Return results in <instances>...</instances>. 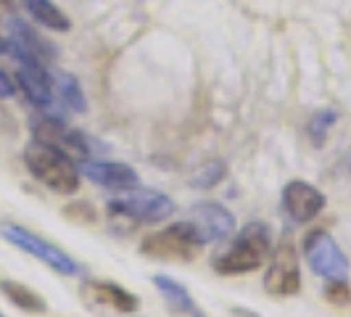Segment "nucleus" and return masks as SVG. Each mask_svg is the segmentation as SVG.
<instances>
[{
    "instance_id": "8",
    "label": "nucleus",
    "mask_w": 351,
    "mask_h": 317,
    "mask_svg": "<svg viewBox=\"0 0 351 317\" xmlns=\"http://www.w3.org/2000/svg\"><path fill=\"white\" fill-rule=\"evenodd\" d=\"M264 288L275 296H293L301 288V270H299V254L296 246L288 235H282L280 244L272 251V259L264 275Z\"/></svg>"
},
{
    "instance_id": "23",
    "label": "nucleus",
    "mask_w": 351,
    "mask_h": 317,
    "mask_svg": "<svg viewBox=\"0 0 351 317\" xmlns=\"http://www.w3.org/2000/svg\"><path fill=\"white\" fill-rule=\"evenodd\" d=\"M8 53V37L0 35V56H5Z\"/></svg>"
},
{
    "instance_id": "3",
    "label": "nucleus",
    "mask_w": 351,
    "mask_h": 317,
    "mask_svg": "<svg viewBox=\"0 0 351 317\" xmlns=\"http://www.w3.org/2000/svg\"><path fill=\"white\" fill-rule=\"evenodd\" d=\"M108 214L111 217H122L127 222H148L156 225L164 222L175 214V201L169 196L158 193V191H132L124 198H111L108 201Z\"/></svg>"
},
{
    "instance_id": "13",
    "label": "nucleus",
    "mask_w": 351,
    "mask_h": 317,
    "mask_svg": "<svg viewBox=\"0 0 351 317\" xmlns=\"http://www.w3.org/2000/svg\"><path fill=\"white\" fill-rule=\"evenodd\" d=\"M8 43L11 45H16L19 51L29 53V56H35L37 61H51V58H56V48H53L51 43L45 40L43 35H37L35 30L24 21V19H8Z\"/></svg>"
},
{
    "instance_id": "2",
    "label": "nucleus",
    "mask_w": 351,
    "mask_h": 317,
    "mask_svg": "<svg viewBox=\"0 0 351 317\" xmlns=\"http://www.w3.org/2000/svg\"><path fill=\"white\" fill-rule=\"evenodd\" d=\"M272 248V233L264 222H248L225 251L214 257V272L217 275H246L256 272Z\"/></svg>"
},
{
    "instance_id": "15",
    "label": "nucleus",
    "mask_w": 351,
    "mask_h": 317,
    "mask_svg": "<svg viewBox=\"0 0 351 317\" xmlns=\"http://www.w3.org/2000/svg\"><path fill=\"white\" fill-rule=\"evenodd\" d=\"M154 285L158 288V294L164 296L167 307H169L172 312L188 315V317H204V312L198 309L195 299L188 294V288L180 285L175 278H169V275H154Z\"/></svg>"
},
{
    "instance_id": "5",
    "label": "nucleus",
    "mask_w": 351,
    "mask_h": 317,
    "mask_svg": "<svg viewBox=\"0 0 351 317\" xmlns=\"http://www.w3.org/2000/svg\"><path fill=\"white\" fill-rule=\"evenodd\" d=\"M304 257L312 267V272L328 281H346L349 275V259L341 246L325 230H309L304 238Z\"/></svg>"
},
{
    "instance_id": "4",
    "label": "nucleus",
    "mask_w": 351,
    "mask_h": 317,
    "mask_svg": "<svg viewBox=\"0 0 351 317\" xmlns=\"http://www.w3.org/2000/svg\"><path fill=\"white\" fill-rule=\"evenodd\" d=\"M198 248H201V241L195 238L193 228L188 222L167 225V228L145 235L141 244V251L145 257L172 259V262H188V259H193Z\"/></svg>"
},
{
    "instance_id": "11",
    "label": "nucleus",
    "mask_w": 351,
    "mask_h": 317,
    "mask_svg": "<svg viewBox=\"0 0 351 317\" xmlns=\"http://www.w3.org/2000/svg\"><path fill=\"white\" fill-rule=\"evenodd\" d=\"M325 193L317 191L315 185L304 183V180H291L282 188V209L285 214L296 222V225H306L312 222L319 211L325 209Z\"/></svg>"
},
{
    "instance_id": "19",
    "label": "nucleus",
    "mask_w": 351,
    "mask_h": 317,
    "mask_svg": "<svg viewBox=\"0 0 351 317\" xmlns=\"http://www.w3.org/2000/svg\"><path fill=\"white\" fill-rule=\"evenodd\" d=\"M333 124H335L333 108H319V111H315L309 124H306V132H309L312 143H315V145H322V143L328 141V132H330Z\"/></svg>"
},
{
    "instance_id": "10",
    "label": "nucleus",
    "mask_w": 351,
    "mask_h": 317,
    "mask_svg": "<svg viewBox=\"0 0 351 317\" xmlns=\"http://www.w3.org/2000/svg\"><path fill=\"white\" fill-rule=\"evenodd\" d=\"M185 222L193 228L195 238L201 241V246L204 244H219V241H225L230 233L235 230L232 211L228 207H222V204H217V201L198 204Z\"/></svg>"
},
{
    "instance_id": "21",
    "label": "nucleus",
    "mask_w": 351,
    "mask_h": 317,
    "mask_svg": "<svg viewBox=\"0 0 351 317\" xmlns=\"http://www.w3.org/2000/svg\"><path fill=\"white\" fill-rule=\"evenodd\" d=\"M325 299L338 307H346L351 301V288L346 285V281H328L325 285Z\"/></svg>"
},
{
    "instance_id": "25",
    "label": "nucleus",
    "mask_w": 351,
    "mask_h": 317,
    "mask_svg": "<svg viewBox=\"0 0 351 317\" xmlns=\"http://www.w3.org/2000/svg\"><path fill=\"white\" fill-rule=\"evenodd\" d=\"M0 317H5V315H3V312H0Z\"/></svg>"
},
{
    "instance_id": "7",
    "label": "nucleus",
    "mask_w": 351,
    "mask_h": 317,
    "mask_svg": "<svg viewBox=\"0 0 351 317\" xmlns=\"http://www.w3.org/2000/svg\"><path fill=\"white\" fill-rule=\"evenodd\" d=\"M0 235H3L5 241H11L16 248L37 257L40 262H45L51 270H56L58 275H77V272H80V264L74 262L66 251H61L58 246L48 244L45 238L35 235L32 230L21 228V225H3V228H0Z\"/></svg>"
},
{
    "instance_id": "24",
    "label": "nucleus",
    "mask_w": 351,
    "mask_h": 317,
    "mask_svg": "<svg viewBox=\"0 0 351 317\" xmlns=\"http://www.w3.org/2000/svg\"><path fill=\"white\" fill-rule=\"evenodd\" d=\"M0 5L3 8H14V0H0Z\"/></svg>"
},
{
    "instance_id": "14",
    "label": "nucleus",
    "mask_w": 351,
    "mask_h": 317,
    "mask_svg": "<svg viewBox=\"0 0 351 317\" xmlns=\"http://www.w3.org/2000/svg\"><path fill=\"white\" fill-rule=\"evenodd\" d=\"M85 294L93 299V304H98V307H108V309L122 312V315L135 312V309L141 307V299H138L135 294H130L127 288L117 285V283H106V281L88 283V285H85Z\"/></svg>"
},
{
    "instance_id": "1",
    "label": "nucleus",
    "mask_w": 351,
    "mask_h": 317,
    "mask_svg": "<svg viewBox=\"0 0 351 317\" xmlns=\"http://www.w3.org/2000/svg\"><path fill=\"white\" fill-rule=\"evenodd\" d=\"M24 164L29 169V175L40 180L45 188H51L53 193L71 196L80 188V167L74 156L66 151L48 145L43 141H32L24 148Z\"/></svg>"
},
{
    "instance_id": "22",
    "label": "nucleus",
    "mask_w": 351,
    "mask_h": 317,
    "mask_svg": "<svg viewBox=\"0 0 351 317\" xmlns=\"http://www.w3.org/2000/svg\"><path fill=\"white\" fill-rule=\"evenodd\" d=\"M16 90H19L16 80H14L5 69H0V98H14Z\"/></svg>"
},
{
    "instance_id": "9",
    "label": "nucleus",
    "mask_w": 351,
    "mask_h": 317,
    "mask_svg": "<svg viewBox=\"0 0 351 317\" xmlns=\"http://www.w3.org/2000/svg\"><path fill=\"white\" fill-rule=\"evenodd\" d=\"M32 135H35V141L56 145V148L66 151L69 156L88 158L90 154H93V145H90L88 138H85L82 132L66 127L61 117H53V114H45V117H35V119H32Z\"/></svg>"
},
{
    "instance_id": "12",
    "label": "nucleus",
    "mask_w": 351,
    "mask_h": 317,
    "mask_svg": "<svg viewBox=\"0 0 351 317\" xmlns=\"http://www.w3.org/2000/svg\"><path fill=\"white\" fill-rule=\"evenodd\" d=\"M80 175H85L90 183H95L101 188H111V191H135L141 185L138 172L122 161H82Z\"/></svg>"
},
{
    "instance_id": "6",
    "label": "nucleus",
    "mask_w": 351,
    "mask_h": 317,
    "mask_svg": "<svg viewBox=\"0 0 351 317\" xmlns=\"http://www.w3.org/2000/svg\"><path fill=\"white\" fill-rule=\"evenodd\" d=\"M8 53L11 58H16L19 71H16V85L24 90V95L37 106V108H51L56 101V90H53V74L45 69L43 61H37L35 56L19 51L16 45L8 43Z\"/></svg>"
},
{
    "instance_id": "17",
    "label": "nucleus",
    "mask_w": 351,
    "mask_h": 317,
    "mask_svg": "<svg viewBox=\"0 0 351 317\" xmlns=\"http://www.w3.org/2000/svg\"><path fill=\"white\" fill-rule=\"evenodd\" d=\"M53 90L58 95V101L77 111V114H85L88 111V101H85V93H82V85L77 82V77H71L69 71H56L53 74Z\"/></svg>"
},
{
    "instance_id": "20",
    "label": "nucleus",
    "mask_w": 351,
    "mask_h": 317,
    "mask_svg": "<svg viewBox=\"0 0 351 317\" xmlns=\"http://www.w3.org/2000/svg\"><path fill=\"white\" fill-rule=\"evenodd\" d=\"M222 177H225V167H222V161H209V164H206V167L193 177V188H214Z\"/></svg>"
},
{
    "instance_id": "18",
    "label": "nucleus",
    "mask_w": 351,
    "mask_h": 317,
    "mask_svg": "<svg viewBox=\"0 0 351 317\" xmlns=\"http://www.w3.org/2000/svg\"><path fill=\"white\" fill-rule=\"evenodd\" d=\"M0 291H3V296L11 301L14 307L24 309V312H35V315H40V312H45V309H48L45 299H43L40 294H35L32 288H27L24 283L0 281Z\"/></svg>"
},
{
    "instance_id": "16",
    "label": "nucleus",
    "mask_w": 351,
    "mask_h": 317,
    "mask_svg": "<svg viewBox=\"0 0 351 317\" xmlns=\"http://www.w3.org/2000/svg\"><path fill=\"white\" fill-rule=\"evenodd\" d=\"M24 11L35 19L37 24H43L51 32H69L71 21L69 16L53 3V0H21Z\"/></svg>"
}]
</instances>
